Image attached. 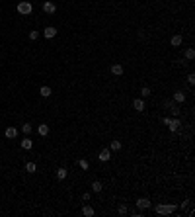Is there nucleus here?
<instances>
[{"label":"nucleus","mask_w":195,"mask_h":217,"mask_svg":"<svg viewBox=\"0 0 195 217\" xmlns=\"http://www.w3.org/2000/svg\"><path fill=\"white\" fill-rule=\"evenodd\" d=\"M176 209H178L176 203H158L156 207H154V211H156L158 215H170V213H174Z\"/></svg>","instance_id":"1"},{"label":"nucleus","mask_w":195,"mask_h":217,"mask_svg":"<svg viewBox=\"0 0 195 217\" xmlns=\"http://www.w3.org/2000/svg\"><path fill=\"white\" fill-rule=\"evenodd\" d=\"M31 12H33V6H31V2H28V0H22V2L18 4V14L29 16Z\"/></svg>","instance_id":"2"},{"label":"nucleus","mask_w":195,"mask_h":217,"mask_svg":"<svg viewBox=\"0 0 195 217\" xmlns=\"http://www.w3.org/2000/svg\"><path fill=\"white\" fill-rule=\"evenodd\" d=\"M166 108L172 112V115H174V118H180V112H182V110H180V106H178L176 102H174V100H170V102H166Z\"/></svg>","instance_id":"3"},{"label":"nucleus","mask_w":195,"mask_h":217,"mask_svg":"<svg viewBox=\"0 0 195 217\" xmlns=\"http://www.w3.org/2000/svg\"><path fill=\"white\" fill-rule=\"evenodd\" d=\"M180 125H182L180 118H174V119H170V123H168V129H170L172 133H176V131L180 129Z\"/></svg>","instance_id":"4"},{"label":"nucleus","mask_w":195,"mask_h":217,"mask_svg":"<svg viewBox=\"0 0 195 217\" xmlns=\"http://www.w3.org/2000/svg\"><path fill=\"white\" fill-rule=\"evenodd\" d=\"M57 35V28H53V25H47V28L43 29V37H47V39H53Z\"/></svg>","instance_id":"5"},{"label":"nucleus","mask_w":195,"mask_h":217,"mask_svg":"<svg viewBox=\"0 0 195 217\" xmlns=\"http://www.w3.org/2000/svg\"><path fill=\"white\" fill-rule=\"evenodd\" d=\"M174 102H176V104H183V102H186V92H183V90H176V92H174Z\"/></svg>","instance_id":"6"},{"label":"nucleus","mask_w":195,"mask_h":217,"mask_svg":"<svg viewBox=\"0 0 195 217\" xmlns=\"http://www.w3.org/2000/svg\"><path fill=\"white\" fill-rule=\"evenodd\" d=\"M150 200L148 198H139V200H137V207H141V209H148L150 207Z\"/></svg>","instance_id":"7"},{"label":"nucleus","mask_w":195,"mask_h":217,"mask_svg":"<svg viewBox=\"0 0 195 217\" xmlns=\"http://www.w3.org/2000/svg\"><path fill=\"white\" fill-rule=\"evenodd\" d=\"M98 158H99L102 162L111 161V153H109V149H102V151H99V155H98Z\"/></svg>","instance_id":"8"},{"label":"nucleus","mask_w":195,"mask_h":217,"mask_svg":"<svg viewBox=\"0 0 195 217\" xmlns=\"http://www.w3.org/2000/svg\"><path fill=\"white\" fill-rule=\"evenodd\" d=\"M43 12H45V14H55V12H57L55 2H43Z\"/></svg>","instance_id":"9"},{"label":"nucleus","mask_w":195,"mask_h":217,"mask_svg":"<svg viewBox=\"0 0 195 217\" xmlns=\"http://www.w3.org/2000/svg\"><path fill=\"white\" fill-rule=\"evenodd\" d=\"M133 108L137 110V112H144V102H143V98H135V100H133Z\"/></svg>","instance_id":"10"},{"label":"nucleus","mask_w":195,"mask_h":217,"mask_svg":"<svg viewBox=\"0 0 195 217\" xmlns=\"http://www.w3.org/2000/svg\"><path fill=\"white\" fill-rule=\"evenodd\" d=\"M111 75L113 76H121V75H123V65H119V63L111 65Z\"/></svg>","instance_id":"11"},{"label":"nucleus","mask_w":195,"mask_h":217,"mask_svg":"<svg viewBox=\"0 0 195 217\" xmlns=\"http://www.w3.org/2000/svg\"><path fill=\"white\" fill-rule=\"evenodd\" d=\"M4 135H6V139H16V137H18V129L16 127H6Z\"/></svg>","instance_id":"12"},{"label":"nucleus","mask_w":195,"mask_h":217,"mask_svg":"<svg viewBox=\"0 0 195 217\" xmlns=\"http://www.w3.org/2000/svg\"><path fill=\"white\" fill-rule=\"evenodd\" d=\"M102 190H103V184L99 182V180H94V182H92V192L94 194H99Z\"/></svg>","instance_id":"13"},{"label":"nucleus","mask_w":195,"mask_h":217,"mask_svg":"<svg viewBox=\"0 0 195 217\" xmlns=\"http://www.w3.org/2000/svg\"><path fill=\"white\" fill-rule=\"evenodd\" d=\"M37 133H39L41 137H47V135H49V125H45V123L37 125Z\"/></svg>","instance_id":"14"},{"label":"nucleus","mask_w":195,"mask_h":217,"mask_svg":"<svg viewBox=\"0 0 195 217\" xmlns=\"http://www.w3.org/2000/svg\"><path fill=\"white\" fill-rule=\"evenodd\" d=\"M183 43V37H182V35H174V37L170 39V45L172 47H180Z\"/></svg>","instance_id":"15"},{"label":"nucleus","mask_w":195,"mask_h":217,"mask_svg":"<svg viewBox=\"0 0 195 217\" xmlns=\"http://www.w3.org/2000/svg\"><path fill=\"white\" fill-rule=\"evenodd\" d=\"M94 213H96V211H94V207H92V205H84V207H82V215H86V217H92Z\"/></svg>","instance_id":"16"},{"label":"nucleus","mask_w":195,"mask_h":217,"mask_svg":"<svg viewBox=\"0 0 195 217\" xmlns=\"http://www.w3.org/2000/svg\"><path fill=\"white\" fill-rule=\"evenodd\" d=\"M66 176H68V170H66V168H62V166L57 168V178H59V180H65Z\"/></svg>","instance_id":"17"},{"label":"nucleus","mask_w":195,"mask_h":217,"mask_svg":"<svg viewBox=\"0 0 195 217\" xmlns=\"http://www.w3.org/2000/svg\"><path fill=\"white\" fill-rule=\"evenodd\" d=\"M31 147H33V141H31L29 137H25V139L22 141V149H25V151H29Z\"/></svg>","instance_id":"18"},{"label":"nucleus","mask_w":195,"mask_h":217,"mask_svg":"<svg viewBox=\"0 0 195 217\" xmlns=\"http://www.w3.org/2000/svg\"><path fill=\"white\" fill-rule=\"evenodd\" d=\"M35 170H37V165H35V162H25V172L33 174Z\"/></svg>","instance_id":"19"},{"label":"nucleus","mask_w":195,"mask_h":217,"mask_svg":"<svg viewBox=\"0 0 195 217\" xmlns=\"http://www.w3.org/2000/svg\"><path fill=\"white\" fill-rule=\"evenodd\" d=\"M39 94H41L43 98H49V96H51V88H49V86H41V88H39Z\"/></svg>","instance_id":"20"},{"label":"nucleus","mask_w":195,"mask_h":217,"mask_svg":"<svg viewBox=\"0 0 195 217\" xmlns=\"http://www.w3.org/2000/svg\"><path fill=\"white\" fill-rule=\"evenodd\" d=\"M78 166H80L82 170H88V168H90V162H88L86 158H80V161H78Z\"/></svg>","instance_id":"21"},{"label":"nucleus","mask_w":195,"mask_h":217,"mask_svg":"<svg viewBox=\"0 0 195 217\" xmlns=\"http://www.w3.org/2000/svg\"><path fill=\"white\" fill-rule=\"evenodd\" d=\"M150 94H152V90H150L148 86H143V88H141V96H143V98H148Z\"/></svg>","instance_id":"22"},{"label":"nucleus","mask_w":195,"mask_h":217,"mask_svg":"<svg viewBox=\"0 0 195 217\" xmlns=\"http://www.w3.org/2000/svg\"><path fill=\"white\" fill-rule=\"evenodd\" d=\"M31 131H33V127H31L29 123H24V125H22V133H25V135H29Z\"/></svg>","instance_id":"23"},{"label":"nucleus","mask_w":195,"mask_h":217,"mask_svg":"<svg viewBox=\"0 0 195 217\" xmlns=\"http://www.w3.org/2000/svg\"><path fill=\"white\" fill-rule=\"evenodd\" d=\"M186 59L187 61H193L195 59V51L193 49H186Z\"/></svg>","instance_id":"24"},{"label":"nucleus","mask_w":195,"mask_h":217,"mask_svg":"<svg viewBox=\"0 0 195 217\" xmlns=\"http://www.w3.org/2000/svg\"><path fill=\"white\" fill-rule=\"evenodd\" d=\"M111 151H121V141H111Z\"/></svg>","instance_id":"25"},{"label":"nucleus","mask_w":195,"mask_h":217,"mask_svg":"<svg viewBox=\"0 0 195 217\" xmlns=\"http://www.w3.org/2000/svg\"><path fill=\"white\" fill-rule=\"evenodd\" d=\"M37 37H39V31H35V29H33V31H29V39H31V41H35Z\"/></svg>","instance_id":"26"},{"label":"nucleus","mask_w":195,"mask_h":217,"mask_svg":"<svg viewBox=\"0 0 195 217\" xmlns=\"http://www.w3.org/2000/svg\"><path fill=\"white\" fill-rule=\"evenodd\" d=\"M117 211H119V213H121V215H125V213H127V211H129V209H127V205H123V203H121V205H119V207H117Z\"/></svg>","instance_id":"27"},{"label":"nucleus","mask_w":195,"mask_h":217,"mask_svg":"<svg viewBox=\"0 0 195 217\" xmlns=\"http://www.w3.org/2000/svg\"><path fill=\"white\" fill-rule=\"evenodd\" d=\"M187 82L191 84V86L195 84V75H193V72H189V75H187Z\"/></svg>","instance_id":"28"},{"label":"nucleus","mask_w":195,"mask_h":217,"mask_svg":"<svg viewBox=\"0 0 195 217\" xmlns=\"http://www.w3.org/2000/svg\"><path fill=\"white\" fill-rule=\"evenodd\" d=\"M82 200H84V202H88V200H90V192H86V194H84V196H82Z\"/></svg>","instance_id":"29"}]
</instances>
